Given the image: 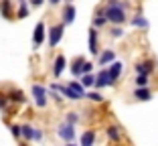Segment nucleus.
Returning a JSON list of instances; mask_svg holds the SVG:
<instances>
[{
  "label": "nucleus",
  "mask_w": 158,
  "mask_h": 146,
  "mask_svg": "<svg viewBox=\"0 0 158 146\" xmlns=\"http://www.w3.org/2000/svg\"><path fill=\"white\" fill-rule=\"evenodd\" d=\"M103 10H106V19L110 20V24H124L126 20H128V10L122 8V6H103Z\"/></svg>",
  "instance_id": "1"
},
{
  "label": "nucleus",
  "mask_w": 158,
  "mask_h": 146,
  "mask_svg": "<svg viewBox=\"0 0 158 146\" xmlns=\"http://www.w3.org/2000/svg\"><path fill=\"white\" fill-rule=\"evenodd\" d=\"M31 95H33V102H35V106H37L39 110L47 108V104H49V90H45L41 83H33Z\"/></svg>",
  "instance_id": "2"
},
{
  "label": "nucleus",
  "mask_w": 158,
  "mask_h": 146,
  "mask_svg": "<svg viewBox=\"0 0 158 146\" xmlns=\"http://www.w3.org/2000/svg\"><path fill=\"white\" fill-rule=\"evenodd\" d=\"M65 27H67V24L57 23V24H53V27L49 28V35H47V43H49V47H51V49H55L57 45L61 43V39H63V35H65Z\"/></svg>",
  "instance_id": "3"
},
{
  "label": "nucleus",
  "mask_w": 158,
  "mask_h": 146,
  "mask_svg": "<svg viewBox=\"0 0 158 146\" xmlns=\"http://www.w3.org/2000/svg\"><path fill=\"white\" fill-rule=\"evenodd\" d=\"M47 35H49L47 24L43 23V20H39V23L35 24V31H33V49H35V51H37V49H41V45L45 43Z\"/></svg>",
  "instance_id": "4"
},
{
  "label": "nucleus",
  "mask_w": 158,
  "mask_h": 146,
  "mask_svg": "<svg viewBox=\"0 0 158 146\" xmlns=\"http://www.w3.org/2000/svg\"><path fill=\"white\" fill-rule=\"evenodd\" d=\"M57 136L65 142V144H67V142H73L75 140V126H73V124L63 122L59 128H57Z\"/></svg>",
  "instance_id": "5"
},
{
  "label": "nucleus",
  "mask_w": 158,
  "mask_h": 146,
  "mask_svg": "<svg viewBox=\"0 0 158 146\" xmlns=\"http://www.w3.org/2000/svg\"><path fill=\"white\" fill-rule=\"evenodd\" d=\"M87 49L93 57L99 55V31L98 28H89V39H87Z\"/></svg>",
  "instance_id": "6"
},
{
  "label": "nucleus",
  "mask_w": 158,
  "mask_h": 146,
  "mask_svg": "<svg viewBox=\"0 0 158 146\" xmlns=\"http://www.w3.org/2000/svg\"><path fill=\"white\" fill-rule=\"evenodd\" d=\"M114 81L112 77H110V71H107V67H102V69L98 71V79H95V90H103V87H112Z\"/></svg>",
  "instance_id": "7"
},
{
  "label": "nucleus",
  "mask_w": 158,
  "mask_h": 146,
  "mask_svg": "<svg viewBox=\"0 0 158 146\" xmlns=\"http://www.w3.org/2000/svg\"><path fill=\"white\" fill-rule=\"evenodd\" d=\"M154 69H156V65H154L152 59H144V61H138V63L134 65L136 75H152Z\"/></svg>",
  "instance_id": "8"
},
{
  "label": "nucleus",
  "mask_w": 158,
  "mask_h": 146,
  "mask_svg": "<svg viewBox=\"0 0 158 146\" xmlns=\"http://www.w3.org/2000/svg\"><path fill=\"white\" fill-rule=\"evenodd\" d=\"M83 69H85V57H83V55H77V57L73 59V61L69 63V71H71V75H73V77H81V75L85 73Z\"/></svg>",
  "instance_id": "9"
},
{
  "label": "nucleus",
  "mask_w": 158,
  "mask_h": 146,
  "mask_svg": "<svg viewBox=\"0 0 158 146\" xmlns=\"http://www.w3.org/2000/svg\"><path fill=\"white\" fill-rule=\"evenodd\" d=\"M65 67H67V59H65V55H63V53L55 55V59H53V77H55V79H59V77L63 75Z\"/></svg>",
  "instance_id": "10"
},
{
  "label": "nucleus",
  "mask_w": 158,
  "mask_h": 146,
  "mask_svg": "<svg viewBox=\"0 0 158 146\" xmlns=\"http://www.w3.org/2000/svg\"><path fill=\"white\" fill-rule=\"evenodd\" d=\"M114 61H118V59H116V51H114V49H103V51L98 55V65L99 67H110Z\"/></svg>",
  "instance_id": "11"
},
{
  "label": "nucleus",
  "mask_w": 158,
  "mask_h": 146,
  "mask_svg": "<svg viewBox=\"0 0 158 146\" xmlns=\"http://www.w3.org/2000/svg\"><path fill=\"white\" fill-rule=\"evenodd\" d=\"M75 14H77V8H75L71 2H67L63 6V12H61V23L63 24H73L75 23Z\"/></svg>",
  "instance_id": "12"
},
{
  "label": "nucleus",
  "mask_w": 158,
  "mask_h": 146,
  "mask_svg": "<svg viewBox=\"0 0 158 146\" xmlns=\"http://www.w3.org/2000/svg\"><path fill=\"white\" fill-rule=\"evenodd\" d=\"M0 16L2 19H16V10L12 8V0H0Z\"/></svg>",
  "instance_id": "13"
},
{
  "label": "nucleus",
  "mask_w": 158,
  "mask_h": 146,
  "mask_svg": "<svg viewBox=\"0 0 158 146\" xmlns=\"http://www.w3.org/2000/svg\"><path fill=\"white\" fill-rule=\"evenodd\" d=\"M107 23H110V20L106 19V10H103V8H98V10H95V16H93V20H91V27L99 31V28H103Z\"/></svg>",
  "instance_id": "14"
},
{
  "label": "nucleus",
  "mask_w": 158,
  "mask_h": 146,
  "mask_svg": "<svg viewBox=\"0 0 158 146\" xmlns=\"http://www.w3.org/2000/svg\"><path fill=\"white\" fill-rule=\"evenodd\" d=\"M107 71H110V77H112L114 85H116V81L122 77V71H124V63H122V61H114L112 65L107 67Z\"/></svg>",
  "instance_id": "15"
},
{
  "label": "nucleus",
  "mask_w": 158,
  "mask_h": 146,
  "mask_svg": "<svg viewBox=\"0 0 158 146\" xmlns=\"http://www.w3.org/2000/svg\"><path fill=\"white\" fill-rule=\"evenodd\" d=\"M6 95H8V99L12 102V104H24V102H27V98H24V91H23V90H16V87L8 90V91H6Z\"/></svg>",
  "instance_id": "16"
},
{
  "label": "nucleus",
  "mask_w": 158,
  "mask_h": 146,
  "mask_svg": "<svg viewBox=\"0 0 158 146\" xmlns=\"http://www.w3.org/2000/svg\"><path fill=\"white\" fill-rule=\"evenodd\" d=\"M134 99H138V102H150L152 99V90L150 87H136Z\"/></svg>",
  "instance_id": "17"
},
{
  "label": "nucleus",
  "mask_w": 158,
  "mask_h": 146,
  "mask_svg": "<svg viewBox=\"0 0 158 146\" xmlns=\"http://www.w3.org/2000/svg\"><path fill=\"white\" fill-rule=\"evenodd\" d=\"M95 130H85L83 134H81V138H79V146H93L95 144Z\"/></svg>",
  "instance_id": "18"
},
{
  "label": "nucleus",
  "mask_w": 158,
  "mask_h": 146,
  "mask_svg": "<svg viewBox=\"0 0 158 146\" xmlns=\"http://www.w3.org/2000/svg\"><path fill=\"white\" fill-rule=\"evenodd\" d=\"M130 24L134 28H142V31H146V28L150 27L148 19H146V16H142V14H134V16L130 19Z\"/></svg>",
  "instance_id": "19"
},
{
  "label": "nucleus",
  "mask_w": 158,
  "mask_h": 146,
  "mask_svg": "<svg viewBox=\"0 0 158 146\" xmlns=\"http://www.w3.org/2000/svg\"><path fill=\"white\" fill-rule=\"evenodd\" d=\"M106 136L110 138V142H120L122 140V132H120V126L112 124V126L106 128Z\"/></svg>",
  "instance_id": "20"
},
{
  "label": "nucleus",
  "mask_w": 158,
  "mask_h": 146,
  "mask_svg": "<svg viewBox=\"0 0 158 146\" xmlns=\"http://www.w3.org/2000/svg\"><path fill=\"white\" fill-rule=\"evenodd\" d=\"M67 85H69L71 90H73L75 94L79 95V99H85V95H87V90L83 87V83H81V81H75V79H73V81H67Z\"/></svg>",
  "instance_id": "21"
},
{
  "label": "nucleus",
  "mask_w": 158,
  "mask_h": 146,
  "mask_svg": "<svg viewBox=\"0 0 158 146\" xmlns=\"http://www.w3.org/2000/svg\"><path fill=\"white\" fill-rule=\"evenodd\" d=\"M20 130H23L24 140H35V138H37V128L31 126V124H20Z\"/></svg>",
  "instance_id": "22"
},
{
  "label": "nucleus",
  "mask_w": 158,
  "mask_h": 146,
  "mask_svg": "<svg viewBox=\"0 0 158 146\" xmlns=\"http://www.w3.org/2000/svg\"><path fill=\"white\" fill-rule=\"evenodd\" d=\"M28 14H31V4H28V0L24 2H19V8H16V19H27Z\"/></svg>",
  "instance_id": "23"
},
{
  "label": "nucleus",
  "mask_w": 158,
  "mask_h": 146,
  "mask_svg": "<svg viewBox=\"0 0 158 146\" xmlns=\"http://www.w3.org/2000/svg\"><path fill=\"white\" fill-rule=\"evenodd\" d=\"M95 79H98V75H93V73H85V75L79 77V81L83 83L85 90H89V87H95Z\"/></svg>",
  "instance_id": "24"
},
{
  "label": "nucleus",
  "mask_w": 158,
  "mask_h": 146,
  "mask_svg": "<svg viewBox=\"0 0 158 146\" xmlns=\"http://www.w3.org/2000/svg\"><path fill=\"white\" fill-rule=\"evenodd\" d=\"M85 99H91V102H95V104H102V102H103V94H102L99 90H95V91H87Z\"/></svg>",
  "instance_id": "25"
},
{
  "label": "nucleus",
  "mask_w": 158,
  "mask_h": 146,
  "mask_svg": "<svg viewBox=\"0 0 158 146\" xmlns=\"http://www.w3.org/2000/svg\"><path fill=\"white\" fill-rule=\"evenodd\" d=\"M148 81H150V75H136L134 77L136 87H148Z\"/></svg>",
  "instance_id": "26"
},
{
  "label": "nucleus",
  "mask_w": 158,
  "mask_h": 146,
  "mask_svg": "<svg viewBox=\"0 0 158 146\" xmlns=\"http://www.w3.org/2000/svg\"><path fill=\"white\" fill-rule=\"evenodd\" d=\"M110 37L112 39H122L124 37V28H122L120 24H114V27L110 28Z\"/></svg>",
  "instance_id": "27"
},
{
  "label": "nucleus",
  "mask_w": 158,
  "mask_h": 146,
  "mask_svg": "<svg viewBox=\"0 0 158 146\" xmlns=\"http://www.w3.org/2000/svg\"><path fill=\"white\" fill-rule=\"evenodd\" d=\"M49 99H55V102H63L65 98L61 95V91H59V90H55V87L51 85V87H49Z\"/></svg>",
  "instance_id": "28"
},
{
  "label": "nucleus",
  "mask_w": 158,
  "mask_h": 146,
  "mask_svg": "<svg viewBox=\"0 0 158 146\" xmlns=\"http://www.w3.org/2000/svg\"><path fill=\"white\" fill-rule=\"evenodd\" d=\"M10 134H12L16 140L23 138V130H20V124H10Z\"/></svg>",
  "instance_id": "29"
},
{
  "label": "nucleus",
  "mask_w": 158,
  "mask_h": 146,
  "mask_svg": "<svg viewBox=\"0 0 158 146\" xmlns=\"http://www.w3.org/2000/svg\"><path fill=\"white\" fill-rule=\"evenodd\" d=\"M65 122H67V124H73V126H75V124L79 122V114H77V112H67Z\"/></svg>",
  "instance_id": "30"
},
{
  "label": "nucleus",
  "mask_w": 158,
  "mask_h": 146,
  "mask_svg": "<svg viewBox=\"0 0 158 146\" xmlns=\"http://www.w3.org/2000/svg\"><path fill=\"white\" fill-rule=\"evenodd\" d=\"M8 102H10V99H8V95H0V112H4V110L6 108H8Z\"/></svg>",
  "instance_id": "31"
},
{
  "label": "nucleus",
  "mask_w": 158,
  "mask_h": 146,
  "mask_svg": "<svg viewBox=\"0 0 158 146\" xmlns=\"http://www.w3.org/2000/svg\"><path fill=\"white\" fill-rule=\"evenodd\" d=\"M47 0H28V4H31V8H41L43 4H45Z\"/></svg>",
  "instance_id": "32"
},
{
  "label": "nucleus",
  "mask_w": 158,
  "mask_h": 146,
  "mask_svg": "<svg viewBox=\"0 0 158 146\" xmlns=\"http://www.w3.org/2000/svg\"><path fill=\"white\" fill-rule=\"evenodd\" d=\"M85 73H91V71H93V63L91 61H85ZM85 73H83V75H85Z\"/></svg>",
  "instance_id": "33"
},
{
  "label": "nucleus",
  "mask_w": 158,
  "mask_h": 146,
  "mask_svg": "<svg viewBox=\"0 0 158 146\" xmlns=\"http://www.w3.org/2000/svg\"><path fill=\"white\" fill-rule=\"evenodd\" d=\"M47 2H49V4H51V6H57V4H59V2H61V0H47Z\"/></svg>",
  "instance_id": "34"
},
{
  "label": "nucleus",
  "mask_w": 158,
  "mask_h": 146,
  "mask_svg": "<svg viewBox=\"0 0 158 146\" xmlns=\"http://www.w3.org/2000/svg\"><path fill=\"white\" fill-rule=\"evenodd\" d=\"M65 146H77V144H73V142H67V144Z\"/></svg>",
  "instance_id": "35"
},
{
  "label": "nucleus",
  "mask_w": 158,
  "mask_h": 146,
  "mask_svg": "<svg viewBox=\"0 0 158 146\" xmlns=\"http://www.w3.org/2000/svg\"><path fill=\"white\" fill-rule=\"evenodd\" d=\"M19 2H24V0H19Z\"/></svg>",
  "instance_id": "36"
},
{
  "label": "nucleus",
  "mask_w": 158,
  "mask_h": 146,
  "mask_svg": "<svg viewBox=\"0 0 158 146\" xmlns=\"http://www.w3.org/2000/svg\"><path fill=\"white\" fill-rule=\"evenodd\" d=\"M67 2H71V0H67Z\"/></svg>",
  "instance_id": "37"
}]
</instances>
